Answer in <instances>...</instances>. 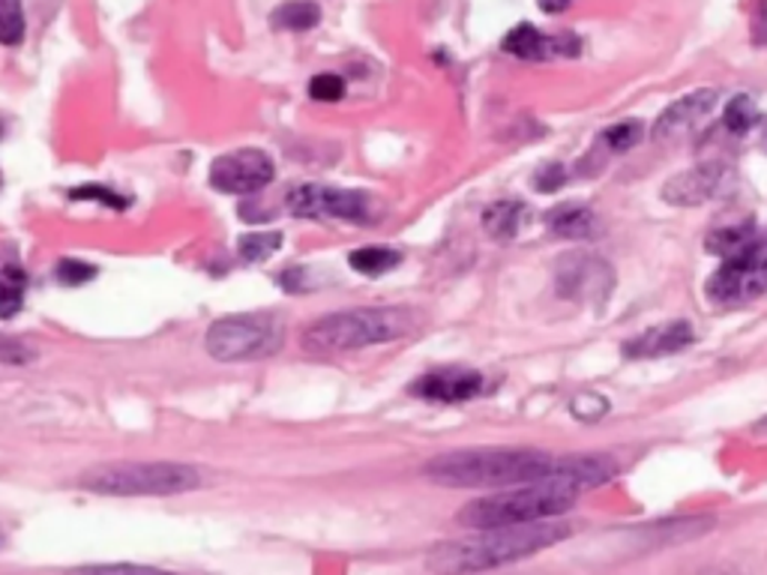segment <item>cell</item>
Returning a JSON list of instances; mask_svg holds the SVG:
<instances>
[{"label":"cell","instance_id":"d4e9b609","mask_svg":"<svg viewBox=\"0 0 767 575\" xmlns=\"http://www.w3.org/2000/svg\"><path fill=\"white\" fill-rule=\"evenodd\" d=\"M69 198H72V201H97V205L111 207V210H127L129 207L127 196H120V192H114V189H109V186H97V184L69 189Z\"/></svg>","mask_w":767,"mask_h":575},{"label":"cell","instance_id":"ba28073f","mask_svg":"<svg viewBox=\"0 0 767 575\" xmlns=\"http://www.w3.org/2000/svg\"><path fill=\"white\" fill-rule=\"evenodd\" d=\"M555 288L564 300L606 306L615 291V270L600 255L572 249V252H564L555 264Z\"/></svg>","mask_w":767,"mask_h":575},{"label":"cell","instance_id":"8fae6325","mask_svg":"<svg viewBox=\"0 0 767 575\" xmlns=\"http://www.w3.org/2000/svg\"><path fill=\"white\" fill-rule=\"evenodd\" d=\"M728 177H731L728 166H719V162L687 168L663 184V198L675 207L708 205L710 198H717L726 189Z\"/></svg>","mask_w":767,"mask_h":575},{"label":"cell","instance_id":"4dcf8cb0","mask_svg":"<svg viewBox=\"0 0 767 575\" xmlns=\"http://www.w3.org/2000/svg\"><path fill=\"white\" fill-rule=\"evenodd\" d=\"M345 81L336 76V72H318L316 79L309 81V97L318 99V102H336L342 99Z\"/></svg>","mask_w":767,"mask_h":575},{"label":"cell","instance_id":"603a6c76","mask_svg":"<svg viewBox=\"0 0 767 575\" xmlns=\"http://www.w3.org/2000/svg\"><path fill=\"white\" fill-rule=\"evenodd\" d=\"M723 123H726V129H731V132H749V129L756 127L758 123V108H756V102L749 97H735V99H728V106H726V111H723Z\"/></svg>","mask_w":767,"mask_h":575},{"label":"cell","instance_id":"9a60e30c","mask_svg":"<svg viewBox=\"0 0 767 575\" xmlns=\"http://www.w3.org/2000/svg\"><path fill=\"white\" fill-rule=\"evenodd\" d=\"M504 51L521 60H546L555 54H579V40L576 37H546L540 30L521 21L504 37Z\"/></svg>","mask_w":767,"mask_h":575},{"label":"cell","instance_id":"d6986e66","mask_svg":"<svg viewBox=\"0 0 767 575\" xmlns=\"http://www.w3.org/2000/svg\"><path fill=\"white\" fill-rule=\"evenodd\" d=\"M761 231H758L753 222L728 225V228H719L708 237V252L719 255V258H731V255L744 252L749 244H756Z\"/></svg>","mask_w":767,"mask_h":575},{"label":"cell","instance_id":"2e32d148","mask_svg":"<svg viewBox=\"0 0 767 575\" xmlns=\"http://www.w3.org/2000/svg\"><path fill=\"white\" fill-rule=\"evenodd\" d=\"M525 214L528 210H525L521 201H495L482 214V228H486V235L504 244V240H512V237L519 235Z\"/></svg>","mask_w":767,"mask_h":575},{"label":"cell","instance_id":"4fadbf2b","mask_svg":"<svg viewBox=\"0 0 767 575\" xmlns=\"http://www.w3.org/2000/svg\"><path fill=\"white\" fill-rule=\"evenodd\" d=\"M482 375L474 369H435L411 384L414 396L426 401H444V405H459L474 396H480Z\"/></svg>","mask_w":767,"mask_h":575},{"label":"cell","instance_id":"83f0119b","mask_svg":"<svg viewBox=\"0 0 767 575\" xmlns=\"http://www.w3.org/2000/svg\"><path fill=\"white\" fill-rule=\"evenodd\" d=\"M641 136H645V127L639 120H624V123H615L602 132V141L611 147V150H632L639 145Z\"/></svg>","mask_w":767,"mask_h":575},{"label":"cell","instance_id":"6da1fadb","mask_svg":"<svg viewBox=\"0 0 767 575\" xmlns=\"http://www.w3.org/2000/svg\"><path fill=\"white\" fill-rule=\"evenodd\" d=\"M618 474L609 456H549L540 449H459L435 456L424 465V477L447 488H519L546 479H564L579 492L606 486Z\"/></svg>","mask_w":767,"mask_h":575},{"label":"cell","instance_id":"f1b7e54d","mask_svg":"<svg viewBox=\"0 0 767 575\" xmlns=\"http://www.w3.org/2000/svg\"><path fill=\"white\" fill-rule=\"evenodd\" d=\"M570 410L576 419L594 423V419L609 414V399H606V396H597V393H579V396L570 401Z\"/></svg>","mask_w":767,"mask_h":575},{"label":"cell","instance_id":"30bf717a","mask_svg":"<svg viewBox=\"0 0 767 575\" xmlns=\"http://www.w3.org/2000/svg\"><path fill=\"white\" fill-rule=\"evenodd\" d=\"M273 175V159L258 147H247V150H231L210 166V186L226 196H256L270 186Z\"/></svg>","mask_w":767,"mask_h":575},{"label":"cell","instance_id":"7402d4cb","mask_svg":"<svg viewBox=\"0 0 767 575\" xmlns=\"http://www.w3.org/2000/svg\"><path fill=\"white\" fill-rule=\"evenodd\" d=\"M24 40V10L21 0H0V46H19Z\"/></svg>","mask_w":767,"mask_h":575},{"label":"cell","instance_id":"5b68a950","mask_svg":"<svg viewBox=\"0 0 767 575\" xmlns=\"http://www.w3.org/2000/svg\"><path fill=\"white\" fill-rule=\"evenodd\" d=\"M79 483L97 495H183L201 486V474L178 462H114L81 474Z\"/></svg>","mask_w":767,"mask_h":575},{"label":"cell","instance_id":"7c38bea8","mask_svg":"<svg viewBox=\"0 0 767 575\" xmlns=\"http://www.w3.org/2000/svg\"><path fill=\"white\" fill-rule=\"evenodd\" d=\"M717 90H693L687 97H680L678 102H671L663 115L657 118L654 129H650V138L654 141H678L696 127L701 118H708L714 106H717Z\"/></svg>","mask_w":767,"mask_h":575},{"label":"cell","instance_id":"277c9868","mask_svg":"<svg viewBox=\"0 0 767 575\" xmlns=\"http://www.w3.org/2000/svg\"><path fill=\"white\" fill-rule=\"evenodd\" d=\"M414 330V318L405 309H351L318 318L303 333V348L309 354L360 351L369 345L396 341Z\"/></svg>","mask_w":767,"mask_h":575},{"label":"cell","instance_id":"3957f363","mask_svg":"<svg viewBox=\"0 0 767 575\" xmlns=\"http://www.w3.org/2000/svg\"><path fill=\"white\" fill-rule=\"evenodd\" d=\"M581 492L564 479H546V483H531V486L507 488L498 495L471 500L468 507L459 509L456 522L471 531H486V527H510V525H531V522H549L576 504Z\"/></svg>","mask_w":767,"mask_h":575},{"label":"cell","instance_id":"836d02e7","mask_svg":"<svg viewBox=\"0 0 767 575\" xmlns=\"http://www.w3.org/2000/svg\"><path fill=\"white\" fill-rule=\"evenodd\" d=\"M753 432H756V435H767V417L758 419L756 426H753Z\"/></svg>","mask_w":767,"mask_h":575},{"label":"cell","instance_id":"e0dca14e","mask_svg":"<svg viewBox=\"0 0 767 575\" xmlns=\"http://www.w3.org/2000/svg\"><path fill=\"white\" fill-rule=\"evenodd\" d=\"M549 228L558 237H567V240H585V237L594 235L597 219L590 214V207L561 205L549 214Z\"/></svg>","mask_w":767,"mask_h":575},{"label":"cell","instance_id":"7a4b0ae2","mask_svg":"<svg viewBox=\"0 0 767 575\" xmlns=\"http://www.w3.org/2000/svg\"><path fill=\"white\" fill-rule=\"evenodd\" d=\"M572 534V525L564 522H531V525H510V527H486L471 536L447 539L429 552L426 566L435 575H468L486 573L495 566L512 564L521 557H531L542 548L555 546Z\"/></svg>","mask_w":767,"mask_h":575},{"label":"cell","instance_id":"44dd1931","mask_svg":"<svg viewBox=\"0 0 767 575\" xmlns=\"http://www.w3.org/2000/svg\"><path fill=\"white\" fill-rule=\"evenodd\" d=\"M24 288H28L24 270L19 264H7L0 270V318L19 315L21 303H24Z\"/></svg>","mask_w":767,"mask_h":575},{"label":"cell","instance_id":"1f68e13d","mask_svg":"<svg viewBox=\"0 0 767 575\" xmlns=\"http://www.w3.org/2000/svg\"><path fill=\"white\" fill-rule=\"evenodd\" d=\"M564 180H567V171H564V166H546L537 171V177H534V184H537V189L540 192H555V189H561Z\"/></svg>","mask_w":767,"mask_h":575},{"label":"cell","instance_id":"ac0fdd59","mask_svg":"<svg viewBox=\"0 0 767 575\" xmlns=\"http://www.w3.org/2000/svg\"><path fill=\"white\" fill-rule=\"evenodd\" d=\"M321 21V7L316 0H286L270 12V24L279 30H312Z\"/></svg>","mask_w":767,"mask_h":575},{"label":"cell","instance_id":"52a82bcc","mask_svg":"<svg viewBox=\"0 0 767 575\" xmlns=\"http://www.w3.org/2000/svg\"><path fill=\"white\" fill-rule=\"evenodd\" d=\"M705 288L717 306H740L761 297L767 291V237L761 235L744 252L723 258Z\"/></svg>","mask_w":767,"mask_h":575},{"label":"cell","instance_id":"8992f818","mask_svg":"<svg viewBox=\"0 0 767 575\" xmlns=\"http://www.w3.org/2000/svg\"><path fill=\"white\" fill-rule=\"evenodd\" d=\"M286 345V321L273 313L228 315L210 324L205 336L207 354L219 363L267 360Z\"/></svg>","mask_w":767,"mask_h":575},{"label":"cell","instance_id":"484cf974","mask_svg":"<svg viewBox=\"0 0 767 575\" xmlns=\"http://www.w3.org/2000/svg\"><path fill=\"white\" fill-rule=\"evenodd\" d=\"M67 575H178V573H168V569H157V566H145V564H90V566H79V569H69Z\"/></svg>","mask_w":767,"mask_h":575},{"label":"cell","instance_id":"9c48e42d","mask_svg":"<svg viewBox=\"0 0 767 575\" xmlns=\"http://www.w3.org/2000/svg\"><path fill=\"white\" fill-rule=\"evenodd\" d=\"M288 214L297 219H342V222H369V198L357 189L303 184L295 186L286 198Z\"/></svg>","mask_w":767,"mask_h":575},{"label":"cell","instance_id":"4316f807","mask_svg":"<svg viewBox=\"0 0 767 575\" xmlns=\"http://www.w3.org/2000/svg\"><path fill=\"white\" fill-rule=\"evenodd\" d=\"M54 276H58V282L67 285V288H81V285L90 282V279H97V267L88 261H79V258H63V261H58V267H54Z\"/></svg>","mask_w":767,"mask_h":575},{"label":"cell","instance_id":"e575fe53","mask_svg":"<svg viewBox=\"0 0 767 575\" xmlns=\"http://www.w3.org/2000/svg\"><path fill=\"white\" fill-rule=\"evenodd\" d=\"M0 546H3V534H0Z\"/></svg>","mask_w":767,"mask_h":575},{"label":"cell","instance_id":"cb8c5ba5","mask_svg":"<svg viewBox=\"0 0 767 575\" xmlns=\"http://www.w3.org/2000/svg\"><path fill=\"white\" fill-rule=\"evenodd\" d=\"M282 249V235H247L240 237V246H237V255L249 264L267 261L270 255H276Z\"/></svg>","mask_w":767,"mask_h":575},{"label":"cell","instance_id":"5bb4252c","mask_svg":"<svg viewBox=\"0 0 767 575\" xmlns=\"http://www.w3.org/2000/svg\"><path fill=\"white\" fill-rule=\"evenodd\" d=\"M693 341H696V333H693V327L687 321L659 324V327H650V330L632 336L624 345V357H630V360H654V357L684 351Z\"/></svg>","mask_w":767,"mask_h":575},{"label":"cell","instance_id":"d6a6232c","mask_svg":"<svg viewBox=\"0 0 767 575\" xmlns=\"http://www.w3.org/2000/svg\"><path fill=\"white\" fill-rule=\"evenodd\" d=\"M537 3H540L542 12H549V16H558V12L570 10L572 0H537Z\"/></svg>","mask_w":767,"mask_h":575},{"label":"cell","instance_id":"f546056e","mask_svg":"<svg viewBox=\"0 0 767 575\" xmlns=\"http://www.w3.org/2000/svg\"><path fill=\"white\" fill-rule=\"evenodd\" d=\"M30 360H37V351L30 348L28 341L12 339L0 333V363L3 366H28Z\"/></svg>","mask_w":767,"mask_h":575},{"label":"cell","instance_id":"ffe728a7","mask_svg":"<svg viewBox=\"0 0 767 575\" xmlns=\"http://www.w3.org/2000/svg\"><path fill=\"white\" fill-rule=\"evenodd\" d=\"M399 261H402V255L396 249H387V246H363V249H355L348 255V264L363 276L390 274V270L399 267Z\"/></svg>","mask_w":767,"mask_h":575}]
</instances>
